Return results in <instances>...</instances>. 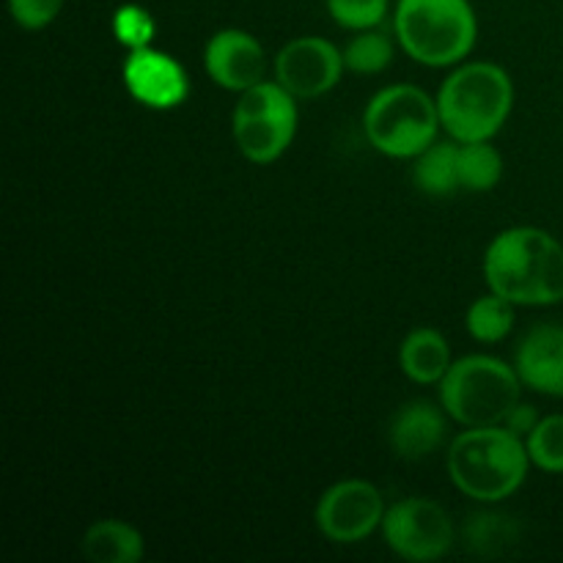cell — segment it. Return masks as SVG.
<instances>
[{
    "mask_svg": "<svg viewBox=\"0 0 563 563\" xmlns=\"http://www.w3.org/2000/svg\"><path fill=\"white\" fill-rule=\"evenodd\" d=\"M489 291L515 306L544 308L563 302V245L537 225H515L484 253Z\"/></svg>",
    "mask_w": 563,
    "mask_h": 563,
    "instance_id": "1",
    "label": "cell"
},
{
    "mask_svg": "<svg viewBox=\"0 0 563 563\" xmlns=\"http://www.w3.org/2000/svg\"><path fill=\"white\" fill-rule=\"evenodd\" d=\"M449 478L476 504H500L526 484L531 456L526 440L500 427H473L456 434L445 454Z\"/></svg>",
    "mask_w": 563,
    "mask_h": 563,
    "instance_id": "2",
    "label": "cell"
},
{
    "mask_svg": "<svg viewBox=\"0 0 563 563\" xmlns=\"http://www.w3.org/2000/svg\"><path fill=\"white\" fill-rule=\"evenodd\" d=\"M438 110L454 141H493L515 110V82L489 60L460 64L440 86Z\"/></svg>",
    "mask_w": 563,
    "mask_h": 563,
    "instance_id": "3",
    "label": "cell"
},
{
    "mask_svg": "<svg viewBox=\"0 0 563 563\" xmlns=\"http://www.w3.org/2000/svg\"><path fill=\"white\" fill-rule=\"evenodd\" d=\"M396 42L416 64L460 66L476 47L478 20L471 0H399Z\"/></svg>",
    "mask_w": 563,
    "mask_h": 563,
    "instance_id": "4",
    "label": "cell"
},
{
    "mask_svg": "<svg viewBox=\"0 0 563 563\" xmlns=\"http://www.w3.org/2000/svg\"><path fill=\"white\" fill-rule=\"evenodd\" d=\"M522 379L515 366L493 355H465L440 379V405L460 427H500L520 405Z\"/></svg>",
    "mask_w": 563,
    "mask_h": 563,
    "instance_id": "5",
    "label": "cell"
},
{
    "mask_svg": "<svg viewBox=\"0 0 563 563\" xmlns=\"http://www.w3.org/2000/svg\"><path fill=\"white\" fill-rule=\"evenodd\" d=\"M438 97L410 82H396L368 99L363 110L366 141L379 154L394 159H416L440 135Z\"/></svg>",
    "mask_w": 563,
    "mask_h": 563,
    "instance_id": "6",
    "label": "cell"
},
{
    "mask_svg": "<svg viewBox=\"0 0 563 563\" xmlns=\"http://www.w3.org/2000/svg\"><path fill=\"white\" fill-rule=\"evenodd\" d=\"M297 121V97H291L278 80H264L240 93L231 113V135L242 157L269 165L291 146Z\"/></svg>",
    "mask_w": 563,
    "mask_h": 563,
    "instance_id": "7",
    "label": "cell"
},
{
    "mask_svg": "<svg viewBox=\"0 0 563 563\" xmlns=\"http://www.w3.org/2000/svg\"><path fill=\"white\" fill-rule=\"evenodd\" d=\"M383 539L390 553L410 563L440 561L454 548L456 528L445 506L432 498H405L388 506Z\"/></svg>",
    "mask_w": 563,
    "mask_h": 563,
    "instance_id": "8",
    "label": "cell"
},
{
    "mask_svg": "<svg viewBox=\"0 0 563 563\" xmlns=\"http://www.w3.org/2000/svg\"><path fill=\"white\" fill-rule=\"evenodd\" d=\"M383 493L366 478H344L324 489L317 504V528L328 542L357 544L366 542L385 520Z\"/></svg>",
    "mask_w": 563,
    "mask_h": 563,
    "instance_id": "9",
    "label": "cell"
},
{
    "mask_svg": "<svg viewBox=\"0 0 563 563\" xmlns=\"http://www.w3.org/2000/svg\"><path fill=\"white\" fill-rule=\"evenodd\" d=\"M344 49L322 36H297L275 55V80L297 99H319L339 86Z\"/></svg>",
    "mask_w": 563,
    "mask_h": 563,
    "instance_id": "10",
    "label": "cell"
},
{
    "mask_svg": "<svg viewBox=\"0 0 563 563\" xmlns=\"http://www.w3.org/2000/svg\"><path fill=\"white\" fill-rule=\"evenodd\" d=\"M121 77L132 99L152 110L179 108L190 93V77L185 66L157 47L132 49L126 55Z\"/></svg>",
    "mask_w": 563,
    "mask_h": 563,
    "instance_id": "11",
    "label": "cell"
},
{
    "mask_svg": "<svg viewBox=\"0 0 563 563\" xmlns=\"http://www.w3.org/2000/svg\"><path fill=\"white\" fill-rule=\"evenodd\" d=\"M203 66L214 86L242 93L267 80V53L253 33L242 27H223L203 49Z\"/></svg>",
    "mask_w": 563,
    "mask_h": 563,
    "instance_id": "12",
    "label": "cell"
},
{
    "mask_svg": "<svg viewBox=\"0 0 563 563\" xmlns=\"http://www.w3.org/2000/svg\"><path fill=\"white\" fill-rule=\"evenodd\" d=\"M449 412L427 399L407 401L396 410L388 427V443L399 460L421 462L438 454L449 438Z\"/></svg>",
    "mask_w": 563,
    "mask_h": 563,
    "instance_id": "13",
    "label": "cell"
},
{
    "mask_svg": "<svg viewBox=\"0 0 563 563\" xmlns=\"http://www.w3.org/2000/svg\"><path fill=\"white\" fill-rule=\"evenodd\" d=\"M515 368L522 385L533 394L563 399V328L537 324L520 339Z\"/></svg>",
    "mask_w": 563,
    "mask_h": 563,
    "instance_id": "14",
    "label": "cell"
},
{
    "mask_svg": "<svg viewBox=\"0 0 563 563\" xmlns=\"http://www.w3.org/2000/svg\"><path fill=\"white\" fill-rule=\"evenodd\" d=\"M451 346L440 330L418 328L399 346V366L416 385H440L451 368Z\"/></svg>",
    "mask_w": 563,
    "mask_h": 563,
    "instance_id": "15",
    "label": "cell"
},
{
    "mask_svg": "<svg viewBox=\"0 0 563 563\" xmlns=\"http://www.w3.org/2000/svg\"><path fill=\"white\" fill-rule=\"evenodd\" d=\"M143 533L124 520H97L82 533V555L93 563H141Z\"/></svg>",
    "mask_w": 563,
    "mask_h": 563,
    "instance_id": "16",
    "label": "cell"
},
{
    "mask_svg": "<svg viewBox=\"0 0 563 563\" xmlns=\"http://www.w3.org/2000/svg\"><path fill=\"white\" fill-rule=\"evenodd\" d=\"M412 181L432 198H449L462 190L460 181V141H434L412 165Z\"/></svg>",
    "mask_w": 563,
    "mask_h": 563,
    "instance_id": "17",
    "label": "cell"
},
{
    "mask_svg": "<svg viewBox=\"0 0 563 563\" xmlns=\"http://www.w3.org/2000/svg\"><path fill=\"white\" fill-rule=\"evenodd\" d=\"M465 542L482 559H500L520 542V526L500 511H476L465 526Z\"/></svg>",
    "mask_w": 563,
    "mask_h": 563,
    "instance_id": "18",
    "label": "cell"
},
{
    "mask_svg": "<svg viewBox=\"0 0 563 563\" xmlns=\"http://www.w3.org/2000/svg\"><path fill=\"white\" fill-rule=\"evenodd\" d=\"M504 179V154L489 141L460 143V181L467 192H489Z\"/></svg>",
    "mask_w": 563,
    "mask_h": 563,
    "instance_id": "19",
    "label": "cell"
},
{
    "mask_svg": "<svg viewBox=\"0 0 563 563\" xmlns=\"http://www.w3.org/2000/svg\"><path fill=\"white\" fill-rule=\"evenodd\" d=\"M515 302L495 295V291L478 297V300H473V306L467 308V333L476 341H482V344H498V341H504L506 335L511 333V328H515Z\"/></svg>",
    "mask_w": 563,
    "mask_h": 563,
    "instance_id": "20",
    "label": "cell"
},
{
    "mask_svg": "<svg viewBox=\"0 0 563 563\" xmlns=\"http://www.w3.org/2000/svg\"><path fill=\"white\" fill-rule=\"evenodd\" d=\"M394 60V42L377 27L357 31L344 47V66L355 75H379Z\"/></svg>",
    "mask_w": 563,
    "mask_h": 563,
    "instance_id": "21",
    "label": "cell"
},
{
    "mask_svg": "<svg viewBox=\"0 0 563 563\" xmlns=\"http://www.w3.org/2000/svg\"><path fill=\"white\" fill-rule=\"evenodd\" d=\"M531 465L544 473H563V412L542 418L526 438Z\"/></svg>",
    "mask_w": 563,
    "mask_h": 563,
    "instance_id": "22",
    "label": "cell"
},
{
    "mask_svg": "<svg viewBox=\"0 0 563 563\" xmlns=\"http://www.w3.org/2000/svg\"><path fill=\"white\" fill-rule=\"evenodd\" d=\"M110 25H113L115 42L130 49V53L132 49L152 47L154 36H157V22H154L152 11L137 3L119 5Z\"/></svg>",
    "mask_w": 563,
    "mask_h": 563,
    "instance_id": "23",
    "label": "cell"
},
{
    "mask_svg": "<svg viewBox=\"0 0 563 563\" xmlns=\"http://www.w3.org/2000/svg\"><path fill=\"white\" fill-rule=\"evenodd\" d=\"M328 11L346 31H368L383 25L388 0H328Z\"/></svg>",
    "mask_w": 563,
    "mask_h": 563,
    "instance_id": "24",
    "label": "cell"
},
{
    "mask_svg": "<svg viewBox=\"0 0 563 563\" xmlns=\"http://www.w3.org/2000/svg\"><path fill=\"white\" fill-rule=\"evenodd\" d=\"M64 9V0H9V11L14 22L25 31H42Z\"/></svg>",
    "mask_w": 563,
    "mask_h": 563,
    "instance_id": "25",
    "label": "cell"
},
{
    "mask_svg": "<svg viewBox=\"0 0 563 563\" xmlns=\"http://www.w3.org/2000/svg\"><path fill=\"white\" fill-rule=\"evenodd\" d=\"M539 421H542V418H539L537 407L526 405V401H520V405H517L515 410L509 412V418H506V421H504V427L509 429V432H515L517 438L526 440L528 434H531L533 429H537Z\"/></svg>",
    "mask_w": 563,
    "mask_h": 563,
    "instance_id": "26",
    "label": "cell"
}]
</instances>
